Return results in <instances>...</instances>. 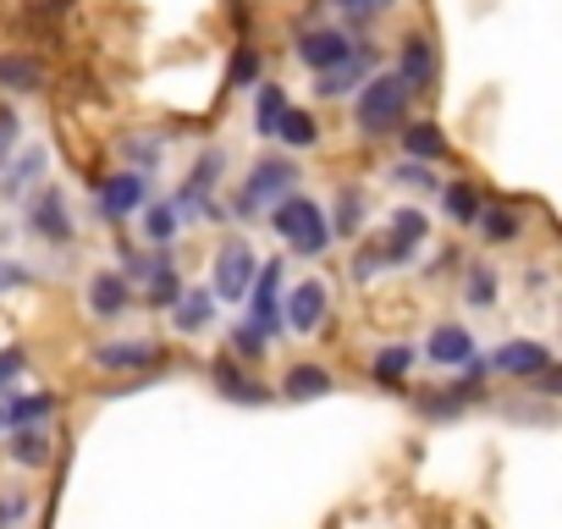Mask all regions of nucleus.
<instances>
[{
	"label": "nucleus",
	"mask_w": 562,
	"mask_h": 529,
	"mask_svg": "<svg viewBox=\"0 0 562 529\" xmlns=\"http://www.w3.org/2000/svg\"><path fill=\"white\" fill-rule=\"evenodd\" d=\"M425 232H430V215H425V210H397V215H392V232H386V243H381V254H370L364 271H375L381 259H386V264H403V259L425 243Z\"/></svg>",
	"instance_id": "4"
},
{
	"label": "nucleus",
	"mask_w": 562,
	"mask_h": 529,
	"mask_svg": "<svg viewBox=\"0 0 562 529\" xmlns=\"http://www.w3.org/2000/svg\"><path fill=\"white\" fill-rule=\"evenodd\" d=\"M348 56H353V40H348L342 29H315V34L299 40V61L315 67V72H326V67H337V61H348Z\"/></svg>",
	"instance_id": "6"
},
{
	"label": "nucleus",
	"mask_w": 562,
	"mask_h": 529,
	"mask_svg": "<svg viewBox=\"0 0 562 529\" xmlns=\"http://www.w3.org/2000/svg\"><path fill=\"white\" fill-rule=\"evenodd\" d=\"M127 304H133V288H127V277H122V271L94 277V288H89V309H94L100 320H116Z\"/></svg>",
	"instance_id": "11"
},
{
	"label": "nucleus",
	"mask_w": 562,
	"mask_h": 529,
	"mask_svg": "<svg viewBox=\"0 0 562 529\" xmlns=\"http://www.w3.org/2000/svg\"><path fill=\"white\" fill-rule=\"evenodd\" d=\"M293 182H299V166H293V160H259V166L248 171V182H243L237 215H254V210L276 204L281 193H293Z\"/></svg>",
	"instance_id": "3"
},
{
	"label": "nucleus",
	"mask_w": 562,
	"mask_h": 529,
	"mask_svg": "<svg viewBox=\"0 0 562 529\" xmlns=\"http://www.w3.org/2000/svg\"><path fill=\"white\" fill-rule=\"evenodd\" d=\"M232 342H237V353H243V359H259V353H265V331H259L254 320H248V326H237V337H232Z\"/></svg>",
	"instance_id": "35"
},
{
	"label": "nucleus",
	"mask_w": 562,
	"mask_h": 529,
	"mask_svg": "<svg viewBox=\"0 0 562 529\" xmlns=\"http://www.w3.org/2000/svg\"><path fill=\"white\" fill-rule=\"evenodd\" d=\"M40 83H45L40 61H29V56H0V89L29 94V89H40Z\"/></svg>",
	"instance_id": "17"
},
{
	"label": "nucleus",
	"mask_w": 562,
	"mask_h": 529,
	"mask_svg": "<svg viewBox=\"0 0 562 529\" xmlns=\"http://www.w3.org/2000/svg\"><path fill=\"white\" fill-rule=\"evenodd\" d=\"M447 210H452V221H480V199H474V188H447Z\"/></svg>",
	"instance_id": "29"
},
{
	"label": "nucleus",
	"mask_w": 562,
	"mask_h": 529,
	"mask_svg": "<svg viewBox=\"0 0 562 529\" xmlns=\"http://www.w3.org/2000/svg\"><path fill=\"white\" fill-rule=\"evenodd\" d=\"M144 204V177L138 171H116L105 188H100V215L105 221H122V215H133Z\"/></svg>",
	"instance_id": "8"
},
{
	"label": "nucleus",
	"mask_w": 562,
	"mask_h": 529,
	"mask_svg": "<svg viewBox=\"0 0 562 529\" xmlns=\"http://www.w3.org/2000/svg\"><path fill=\"white\" fill-rule=\"evenodd\" d=\"M337 7H348V12H359V18H370V0H337Z\"/></svg>",
	"instance_id": "41"
},
{
	"label": "nucleus",
	"mask_w": 562,
	"mask_h": 529,
	"mask_svg": "<svg viewBox=\"0 0 562 529\" xmlns=\"http://www.w3.org/2000/svg\"><path fill=\"white\" fill-rule=\"evenodd\" d=\"M259 78V50H237V61H232V89H243V83H254Z\"/></svg>",
	"instance_id": "33"
},
{
	"label": "nucleus",
	"mask_w": 562,
	"mask_h": 529,
	"mask_svg": "<svg viewBox=\"0 0 562 529\" xmlns=\"http://www.w3.org/2000/svg\"><path fill=\"white\" fill-rule=\"evenodd\" d=\"M491 364H496L502 375H540V370H551V353H546L540 342H507Z\"/></svg>",
	"instance_id": "13"
},
{
	"label": "nucleus",
	"mask_w": 562,
	"mask_h": 529,
	"mask_svg": "<svg viewBox=\"0 0 562 529\" xmlns=\"http://www.w3.org/2000/svg\"><path fill=\"white\" fill-rule=\"evenodd\" d=\"M254 248L248 243H226L221 254H215V299H248V282H254Z\"/></svg>",
	"instance_id": "5"
},
{
	"label": "nucleus",
	"mask_w": 562,
	"mask_h": 529,
	"mask_svg": "<svg viewBox=\"0 0 562 529\" xmlns=\"http://www.w3.org/2000/svg\"><path fill=\"white\" fill-rule=\"evenodd\" d=\"M29 221H34V232L50 237V243H67V237H72V221H67V204H61L56 188H45V193L29 204Z\"/></svg>",
	"instance_id": "10"
},
{
	"label": "nucleus",
	"mask_w": 562,
	"mask_h": 529,
	"mask_svg": "<svg viewBox=\"0 0 562 529\" xmlns=\"http://www.w3.org/2000/svg\"><path fill=\"white\" fill-rule=\"evenodd\" d=\"M254 293V326L276 331L281 326V264H259V282H248Z\"/></svg>",
	"instance_id": "7"
},
{
	"label": "nucleus",
	"mask_w": 562,
	"mask_h": 529,
	"mask_svg": "<svg viewBox=\"0 0 562 529\" xmlns=\"http://www.w3.org/2000/svg\"><path fill=\"white\" fill-rule=\"evenodd\" d=\"M518 226H524V221H518L513 210H485V237H491V243H513Z\"/></svg>",
	"instance_id": "28"
},
{
	"label": "nucleus",
	"mask_w": 562,
	"mask_h": 529,
	"mask_svg": "<svg viewBox=\"0 0 562 529\" xmlns=\"http://www.w3.org/2000/svg\"><path fill=\"white\" fill-rule=\"evenodd\" d=\"M276 232H281V243H288V248H299V254H310V259L331 243V226H326L321 204L304 199V193H281V199H276Z\"/></svg>",
	"instance_id": "1"
},
{
	"label": "nucleus",
	"mask_w": 562,
	"mask_h": 529,
	"mask_svg": "<svg viewBox=\"0 0 562 529\" xmlns=\"http://www.w3.org/2000/svg\"><path fill=\"white\" fill-rule=\"evenodd\" d=\"M215 386H221L232 403H270V392H265L259 381H243L232 364H215Z\"/></svg>",
	"instance_id": "20"
},
{
	"label": "nucleus",
	"mask_w": 562,
	"mask_h": 529,
	"mask_svg": "<svg viewBox=\"0 0 562 529\" xmlns=\"http://www.w3.org/2000/svg\"><path fill=\"white\" fill-rule=\"evenodd\" d=\"M210 320H215L210 293H177V326H182V331H204Z\"/></svg>",
	"instance_id": "19"
},
{
	"label": "nucleus",
	"mask_w": 562,
	"mask_h": 529,
	"mask_svg": "<svg viewBox=\"0 0 562 529\" xmlns=\"http://www.w3.org/2000/svg\"><path fill=\"white\" fill-rule=\"evenodd\" d=\"M281 111H288V100H281V89H259V133L265 138H276V122H281Z\"/></svg>",
	"instance_id": "25"
},
{
	"label": "nucleus",
	"mask_w": 562,
	"mask_h": 529,
	"mask_svg": "<svg viewBox=\"0 0 562 529\" xmlns=\"http://www.w3.org/2000/svg\"><path fill=\"white\" fill-rule=\"evenodd\" d=\"M359 210H364V199H359V188H348V193L337 199V232H353V226H359Z\"/></svg>",
	"instance_id": "34"
},
{
	"label": "nucleus",
	"mask_w": 562,
	"mask_h": 529,
	"mask_svg": "<svg viewBox=\"0 0 562 529\" xmlns=\"http://www.w3.org/2000/svg\"><path fill=\"white\" fill-rule=\"evenodd\" d=\"M0 425H7V414H0Z\"/></svg>",
	"instance_id": "43"
},
{
	"label": "nucleus",
	"mask_w": 562,
	"mask_h": 529,
	"mask_svg": "<svg viewBox=\"0 0 562 529\" xmlns=\"http://www.w3.org/2000/svg\"><path fill=\"white\" fill-rule=\"evenodd\" d=\"M408 89H430V78H436V56H430V45L425 40H408L403 45V72H397Z\"/></svg>",
	"instance_id": "16"
},
{
	"label": "nucleus",
	"mask_w": 562,
	"mask_h": 529,
	"mask_svg": "<svg viewBox=\"0 0 562 529\" xmlns=\"http://www.w3.org/2000/svg\"><path fill=\"white\" fill-rule=\"evenodd\" d=\"M144 277H149V299H155L160 309H171V304H177V293H182L177 271H171L166 259H155V264H144Z\"/></svg>",
	"instance_id": "21"
},
{
	"label": "nucleus",
	"mask_w": 562,
	"mask_h": 529,
	"mask_svg": "<svg viewBox=\"0 0 562 529\" xmlns=\"http://www.w3.org/2000/svg\"><path fill=\"white\" fill-rule=\"evenodd\" d=\"M18 370H23V353H18V348H7V353H0V386H7Z\"/></svg>",
	"instance_id": "39"
},
{
	"label": "nucleus",
	"mask_w": 562,
	"mask_h": 529,
	"mask_svg": "<svg viewBox=\"0 0 562 529\" xmlns=\"http://www.w3.org/2000/svg\"><path fill=\"white\" fill-rule=\"evenodd\" d=\"M496 299V282H491V271H485V264H474V271H469V304H491Z\"/></svg>",
	"instance_id": "32"
},
{
	"label": "nucleus",
	"mask_w": 562,
	"mask_h": 529,
	"mask_svg": "<svg viewBox=\"0 0 562 529\" xmlns=\"http://www.w3.org/2000/svg\"><path fill=\"white\" fill-rule=\"evenodd\" d=\"M408 364H414L408 348H381V359H375V381H403Z\"/></svg>",
	"instance_id": "26"
},
{
	"label": "nucleus",
	"mask_w": 562,
	"mask_h": 529,
	"mask_svg": "<svg viewBox=\"0 0 562 529\" xmlns=\"http://www.w3.org/2000/svg\"><path fill=\"white\" fill-rule=\"evenodd\" d=\"M94 364L100 370H149V364H160V348L155 342H105L94 353Z\"/></svg>",
	"instance_id": "12"
},
{
	"label": "nucleus",
	"mask_w": 562,
	"mask_h": 529,
	"mask_svg": "<svg viewBox=\"0 0 562 529\" xmlns=\"http://www.w3.org/2000/svg\"><path fill=\"white\" fill-rule=\"evenodd\" d=\"M23 282H29V271H23V264L0 259V293H7V288H23Z\"/></svg>",
	"instance_id": "38"
},
{
	"label": "nucleus",
	"mask_w": 562,
	"mask_h": 529,
	"mask_svg": "<svg viewBox=\"0 0 562 529\" xmlns=\"http://www.w3.org/2000/svg\"><path fill=\"white\" fill-rule=\"evenodd\" d=\"M425 353H430L436 364H469V359H474V337H469L463 326H436Z\"/></svg>",
	"instance_id": "14"
},
{
	"label": "nucleus",
	"mask_w": 562,
	"mask_h": 529,
	"mask_svg": "<svg viewBox=\"0 0 562 529\" xmlns=\"http://www.w3.org/2000/svg\"><path fill=\"white\" fill-rule=\"evenodd\" d=\"M144 232H149L155 243H166V237L177 232V204H149V215H144Z\"/></svg>",
	"instance_id": "27"
},
{
	"label": "nucleus",
	"mask_w": 562,
	"mask_h": 529,
	"mask_svg": "<svg viewBox=\"0 0 562 529\" xmlns=\"http://www.w3.org/2000/svg\"><path fill=\"white\" fill-rule=\"evenodd\" d=\"M12 458L18 463H50V436L45 430H18V441H12Z\"/></svg>",
	"instance_id": "24"
},
{
	"label": "nucleus",
	"mask_w": 562,
	"mask_h": 529,
	"mask_svg": "<svg viewBox=\"0 0 562 529\" xmlns=\"http://www.w3.org/2000/svg\"><path fill=\"white\" fill-rule=\"evenodd\" d=\"M281 309H288V326H293V331H315L321 315H326V288H321V282H299Z\"/></svg>",
	"instance_id": "9"
},
{
	"label": "nucleus",
	"mask_w": 562,
	"mask_h": 529,
	"mask_svg": "<svg viewBox=\"0 0 562 529\" xmlns=\"http://www.w3.org/2000/svg\"><path fill=\"white\" fill-rule=\"evenodd\" d=\"M215 171H221V149H210V155H199V166H193V177H188V188H199V193H210V188H215Z\"/></svg>",
	"instance_id": "30"
},
{
	"label": "nucleus",
	"mask_w": 562,
	"mask_h": 529,
	"mask_svg": "<svg viewBox=\"0 0 562 529\" xmlns=\"http://www.w3.org/2000/svg\"><path fill=\"white\" fill-rule=\"evenodd\" d=\"M408 83L397 78V72H386V78H370L364 89H359V127L370 133V138H386L397 122H403V111H408Z\"/></svg>",
	"instance_id": "2"
},
{
	"label": "nucleus",
	"mask_w": 562,
	"mask_h": 529,
	"mask_svg": "<svg viewBox=\"0 0 562 529\" xmlns=\"http://www.w3.org/2000/svg\"><path fill=\"white\" fill-rule=\"evenodd\" d=\"M381 7H392V0H370V12H381Z\"/></svg>",
	"instance_id": "42"
},
{
	"label": "nucleus",
	"mask_w": 562,
	"mask_h": 529,
	"mask_svg": "<svg viewBox=\"0 0 562 529\" xmlns=\"http://www.w3.org/2000/svg\"><path fill=\"white\" fill-rule=\"evenodd\" d=\"M12 133H18V116H12V111H0V155H7V144H12Z\"/></svg>",
	"instance_id": "40"
},
{
	"label": "nucleus",
	"mask_w": 562,
	"mask_h": 529,
	"mask_svg": "<svg viewBox=\"0 0 562 529\" xmlns=\"http://www.w3.org/2000/svg\"><path fill=\"white\" fill-rule=\"evenodd\" d=\"M408 155H414V160H441V155H447V138H441V127H430V122L408 127Z\"/></svg>",
	"instance_id": "23"
},
{
	"label": "nucleus",
	"mask_w": 562,
	"mask_h": 529,
	"mask_svg": "<svg viewBox=\"0 0 562 529\" xmlns=\"http://www.w3.org/2000/svg\"><path fill=\"white\" fill-rule=\"evenodd\" d=\"M281 392H288L293 403H304V397H326V392H331V375H326L321 364H293L288 381H281Z\"/></svg>",
	"instance_id": "15"
},
{
	"label": "nucleus",
	"mask_w": 562,
	"mask_h": 529,
	"mask_svg": "<svg viewBox=\"0 0 562 529\" xmlns=\"http://www.w3.org/2000/svg\"><path fill=\"white\" fill-rule=\"evenodd\" d=\"M364 67H370V61H364L359 50H353L348 61H337V67H326V72H321V94H326V100H337V94H348V89H353V83L364 78Z\"/></svg>",
	"instance_id": "18"
},
{
	"label": "nucleus",
	"mask_w": 562,
	"mask_h": 529,
	"mask_svg": "<svg viewBox=\"0 0 562 529\" xmlns=\"http://www.w3.org/2000/svg\"><path fill=\"white\" fill-rule=\"evenodd\" d=\"M397 182H408V188H436V177L419 166V160H408V166H397Z\"/></svg>",
	"instance_id": "37"
},
{
	"label": "nucleus",
	"mask_w": 562,
	"mask_h": 529,
	"mask_svg": "<svg viewBox=\"0 0 562 529\" xmlns=\"http://www.w3.org/2000/svg\"><path fill=\"white\" fill-rule=\"evenodd\" d=\"M40 171H45V149H29V155H23V160H18V177H12V182H7V188H12V193H18V188H23V182H29V177H40Z\"/></svg>",
	"instance_id": "36"
},
{
	"label": "nucleus",
	"mask_w": 562,
	"mask_h": 529,
	"mask_svg": "<svg viewBox=\"0 0 562 529\" xmlns=\"http://www.w3.org/2000/svg\"><path fill=\"white\" fill-rule=\"evenodd\" d=\"M276 138H288V144L310 149L321 133H315V116H310V111H281V122H276Z\"/></svg>",
	"instance_id": "22"
},
{
	"label": "nucleus",
	"mask_w": 562,
	"mask_h": 529,
	"mask_svg": "<svg viewBox=\"0 0 562 529\" xmlns=\"http://www.w3.org/2000/svg\"><path fill=\"white\" fill-rule=\"evenodd\" d=\"M50 408H56V403H50L45 392H34V397H23V403H12V419H18V425H34V419H45Z\"/></svg>",
	"instance_id": "31"
}]
</instances>
